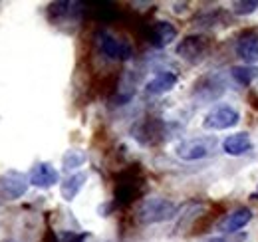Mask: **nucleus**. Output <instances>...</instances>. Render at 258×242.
Here are the masks:
<instances>
[{
	"label": "nucleus",
	"mask_w": 258,
	"mask_h": 242,
	"mask_svg": "<svg viewBox=\"0 0 258 242\" xmlns=\"http://www.w3.org/2000/svg\"><path fill=\"white\" fill-rule=\"evenodd\" d=\"M145 191V183L139 165H129L127 169L119 171L113 185V207L115 209H127L133 205Z\"/></svg>",
	"instance_id": "obj_1"
},
{
	"label": "nucleus",
	"mask_w": 258,
	"mask_h": 242,
	"mask_svg": "<svg viewBox=\"0 0 258 242\" xmlns=\"http://www.w3.org/2000/svg\"><path fill=\"white\" fill-rule=\"evenodd\" d=\"M179 212V207L169 201V199H163V197H149V199H143L135 211V218L139 224H157V222H165V220H171L175 218Z\"/></svg>",
	"instance_id": "obj_2"
},
{
	"label": "nucleus",
	"mask_w": 258,
	"mask_h": 242,
	"mask_svg": "<svg viewBox=\"0 0 258 242\" xmlns=\"http://www.w3.org/2000/svg\"><path fill=\"white\" fill-rule=\"evenodd\" d=\"M213 50V42L205 34H187L177 44V56L191 66H199L209 58Z\"/></svg>",
	"instance_id": "obj_3"
},
{
	"label": "nucleus",
	"mask_w": 258,
	"mask_h": 242,
	"mask_svg": "<svg viewBox=\"0 0 258 242\" xmlns=\"http://www.w3.org/2000/svg\"><path fill=\"white\" fill-rule=\"evenodd\" d=\"M225 91H226L225 76L219 74V72H211V74L201 76L195 82L193 90H191V97H193V101L205 105V103H213L219 97H223Z\"/></svg>",
	"instance_id": "obj_4"
},
{
	"label": "nucleus",
	"mask_w": 258,
	"mask_h": 242,
	"mask_svg": "<svg viewBox=\"0 0 258 242\" xmlns=\"http://www.w3.org/2000/svg\"><path fill=\"white\" fill-rule=\"evenodd\" d=\"M96 46L99 50L101 56H105L107 60L113 62H129L133 58V46L125 42V40H119L115 38L111 32L107 30H97L96 32Z\"/></svg>",
	"instance_id": "obj_5"
},
{
	"label": "nucleus",
	"mask_w": 258,
	"mask_h": 242,
	"mask_svg": "<svg viewBox=\"0 0 258 242\" xmlns=\"http://www.w3.org/2000/svg\"><path fill=\"white\" fill-rule=\"evenodd\" d=\"M219 147V139L209 135V137H193V139H185L181 143H177L175 155L183 161H201L211 157Z\"/></svg>",
	"instance_id": "obj_6"
},
{
	"label": "nucleus",
	"mask_w": 258,
	"mask_h": 242,
	"mask_svg": "<svg viewBox=\"0 0 258 242\" xmlns=\"http://www.w3.org/2000/svg\"><path fill=\"white\" fill-rule=\"evenodd\" d=\"M131 135L141 145H157L167 139V123L159 117H145L131 127Z\"/></svg>",
	"instance_id": "obj_7"
},
{
	"label": "nucleus",
	"mask_w": 258,
	"mask_h": 242,
	"mask_svg": "<svg viewBox=\"0 0 258 242\" xmlns=\"http://www.w3.org/2000/svg\"><path fill=\"white\" fill-rule=\"evenodd\" d=\"M238 121H240L238 109H234L232 105H226V103H219L205 115L203 129H207V131H225V129L236 127Z\"/></svg>",
	"instance_id": "obj_8"
},
{
	"label": "nucleus",
	"mask_w": 258,
	"mask_h": 242,
	"mask_svg": "<svg viewBox=\"0 0 258 242\" xmlns=\"http://www.w3.org/2000/svg\"><path fill=\"white\" fill-rule=\"evenodd\" d=\"M177 34H179V30L169 20H157V22H151V24L145 26V40L157 50L167 48L169 44H173Z\"/></svg>",
	"instance_id": "obj_9"
},
{
	"label": "nucleus",
	"mask_w": 258,
	"mask_h": 242,
	"mask_svg": "<svg viewBox=\"0 0 258 242\" xmlns=\"http://www.w3.org/2000/svg\"><path fill=\"white\" fill-rule=\"evenodd\" d=\"M28 187H30V181L24 173L8 171L0 177V197H4L6 201H16L26 195Z\"/></svg>",
	"instance_id": "obj_10"
},
{
	"label": "nucleus",
	"mask_w": 258,
	"mask_h": 242,
	"mask_svg": "<svg viewBox=\"0 0 258 242\" xmlns=\"http://www.w3.org/2000/svg\"><path fill=\"white\" fill-rule=\"evenodd\" d=\"M234 50H236V56L244 62L246 66H256L258 64V34L254 30H242L236 36Z\"/></svg>",
	"instance_id": "obj_11"
},
{
	"label": "nucleus",
	"mask_w": 258,
	"mask_h": 242,
	"mask_svg": "<svg viewBox=\"0 0 258 242\" xmlns=\"http://www.w3.org/2000/svg\"><path fill=\"white\" fill-rule=\"evenodd\" d=\"M86 12L84 2H68V0H60V2H52L48 6V18L54 24H60L64 20H78L82 14Z\"/></svg>",
	"instance_id": "obj_12"
},
{
	"label": "nucleus",
	"mask_w": 258,
	"mask_h": 242,
	"mask_svg": "<svg viewBox=\"0 0 258 242\" xmlns=\"http://www.w3.org/2000/svg\"><path fill=\"white\" fill-rule=\"evenodd\" d=\"M252 211L248 207H236L234 211H230L228 214H225V218L217 224V230L223 234H236L240 232L250 220H252Z\"/></svg>",
	"instance_id": "obj_13"
},
{
	"label": "nucleus",
	"mask_w": 258,
	"mask_h": 242,
	"mask_svg": "<svg viewBox=\"0 0 258 242\" xmlns=\"http://www.w3.org/2000/svg\"><path fill=\"white\" fill-rule=\"evenodd\" d=\"M28 181H30V185L38 187V189H52L54 185L60 183V173L52 163L40 161V163L34 165L32 171L28 173Z\"/></svg>",
	"instance_id": "obj_14"
},
{
	"label": "nucleus",
	"mask_w": 258,
	"mask_h": 242,
	"mask_svg": "<svg viewBox=\"0 0 258 242\" xmlns=\"http://www.w3.org/2000/svg\"><path fill=\"white\" fill-rule=\"evenodd\" d=\"M177 84H179V76H177L175 72L161 70V72H157V74L145 84V91H147L149 95H163V93H169Z\"/></svg>",
	"instance_id": "obj_15"
},
{
	"label": "nucleus",
	"mask_w": 258,
	"mask_h": 242,
	"mask_svg": "<svg viewBox=\"0 0 258 242\" xmlns=\"http://www.w3.org/2000/svg\"><path fill=\"white\" fill-rule=\"evenodd\" d=\"M223 151L226 155H230V157H240L244 153L252 151V139L244 131L232 133V135H228L225 141H223Z\"/></svg>",
	"instance_id": "obj_16"
},
{
	"label": "nucleus",
	"mask_w": 258,
	"mask_h": 242,
	"mask_svg": "<svg viewBox=\"0 0 258 242\" xmlns=\"http://www.w3.org/2000/svg\"><path fill=\"white\" fill-rule=\"evenodd\" d=\"M86 181H88V173H84V171H76V173L68 175L64 179V183L60 185V195H62V199L68 201V203H72V201L80 195V191L84 189Z\"/></svg>",
	"instance_id": "obj_17"
},
{
	"label": "nucleus",
	"mask_w": 258,
	"mask_h": 242,
	"mask_svg": "<svg viewBox=\"0 0 258 242\" xmlns=\"http://www.w3.org/2000/svg\"><path fill=\"white\" fill-rule=\"evenodd\" d=\"M84 6H86V12H90L97 22H103V24L113 22L119 16V10L111 2H88V4L84 2Z\"/></svg>",
	"instance_id": "obj_18"
},
{
	"label": "nucleus",
	"mask_w": 258,
	"mask_h": 242,
	"mask_svg": "<svg viewBox=\"0 0 258 242\" xmlns=\"http://www.w3.org/2000/svg\"><path fill=\"white\" fill-rule=\"evenodd\" d=\"M230 78H232L238 86L248 88V86H252L258 80V66H246V64H242V66H232V68H230Z\"/></svg>",
	"instance_id": "obj_19"
},
{
	"label": "nucleus",
	"mask_w": 258,
	"mask_h": 242,
	"mask_svg": "<svg viewBox=\"0 0 258 242\" xmlns=\"http://www.w3.org/2000/svg\"><path fill=\"white\" fill-rule=\"evenodd\" d=\"M86 161H88L86 151H82V149H70V151H66L64 157H62V167H64V171H76V169H80Z\"/></svg>",
	"instance_id": "obj_20"
},
{
	"label": "nucleus",
	"mask_w": 258,
	"mask_h": 242,
	"mask_svg": "<svg viewBox=\"0 0 258 242\" xmlns=\"http://www.w3.org/2000/svg\"><path fill=\"white\" fill-rule=\"evenodd\" d=\"M230 10L236 16H248V14H254L258 10V2L256 0H234Z\"/></svg>",
	"instance_id": "obj_21"
},
{
	"label": "nucleus",
	"mask_w": 258,
	"mask_h": 242,
	"mask_svg": "<svg viewBox=\"0 0 258 242\" xmlns=\"http://www.w3.org/2000/svg\"><path fill=\"white\" fill-rule=\"evenodd\" d=\"M248 238L246 232H236V234H221V236H215L209 242H244Z\"/></svg>",
	"instance_id": "obj_22"
},
{
	"label": "nucleus",
	"mask_w": 258,
	"mask_h": 242,
	"mask_svg": "<svg viewBox=\"0 0 258 242\" xmlns=\"http://www.w3.org/2000/svg\"><path fill=\"white\" fill-rule=\"evenodd\" d=\"M90 234L88 232H66L64 242H86Z\"/></svg>",
	"instance_id": "obj_23"
},
{
	"label": "nucleus",
	"mask_w": 258,
	"mask_h": 242,
	"mask_svg": "<svg viewBox=\"0 0 258 242\" xmlns=\"http://www.w3.org/2000/svg\"><path fill=\"white\" fill-rule=\"evenodd\" d=\"M173 6H175L173 10H175L177 14H181V12H185V10H187V6H189V4H187V2H177V4H173Z\"/></svg>",
	"instance_id": "obj_24"
},
{
	"label": "nucleus",
	"mask_w": 258,
	"mask_h": 242,
	"mask_svg": "<svg viewBox=\"0 0 258 242\" xmlns=\"http://www.w3.org/2000/svg\"><path fill=\"white\" fill-rule=\"evenodd\" d=\"M248 99H250V101H254V103H252V107H256L258 109V97L256 95H254V93H250V97H248Z\"/></svg>",
	"instance_id": "obj_25"
}]
</instances>
